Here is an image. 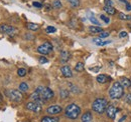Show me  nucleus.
<instances>
[{"instance_id":"nucleus-20","label":"nucleus","mask_w":131,"mask_h":122,"mask_svg":"<svg viewBox=\"0 0 131 122\" xmlns=\"http://www.w3.org/2000/svg\"><path fill=\"white\" fill-rule=\"evenodd\" d=\"M89 31L91 33H101V32H103V29L100 26H91V27H89Z\"/></svg>"},{"instance_id":"nucleus-40","label":"nucleus","mask_w":131,"mask_h":122,"mask_svg":"<svg viewBox=\"0 0 131 122\" xmlns=\"http://www.w3.org/2000/svg\"><path fill=\"white\" fill-rule=\"evenodd\" d=\"M120 1H122V2H124V3H125V4H126V5H127V4H128V2H127V1H126V0H120Z\"/></svg>"},{"instance_id":"nucleus-10","label":"nucleus","mask_w":131,"mask_h":122,"mask_svg":"<svg viewBox=\"0 0 131 122\" xmlns=\"http://www.w3.org/2000/svg\"><path fill=\"white\" fill-rule=\"evenodd\" d=\"M62 110H63V108H62V106H60V105H50L49 107H48L47 112L49 114H50V115H56V114L61 113Z\"/></svg>"},{"instance_id":"nucleus-24","label":"nucleus","mask_w":131,"mask_h":122,"mask_svg":"<svg viewBox=\"0 0 131 122\" xmlns=\"http://www.w3.org/2000/svg\"><path fill=\"white\" fill-rule=\"evenodd\" d=\"M70 4H71V6L72 7H74V8H77V7H79L80 6V0H67Z\"/></svg>"},{"instance_id":"nucleus-29","label":"nucleus","mask_w":131,"mask_h":122,"mask_svg":"<svg viewBox=\"0 0 131 122\" xmlns=\"http://www.w3.org/2000/svg\"><path fill=\"white\" fill-rule=\"evenodd\" d=\"M119 18L121 20H131V15H127L124 13H119Z\"/></svg>"},{"instance_id":"nucleus-26","label":"nucleus","mask_w":131,"mask_h":122,"mask_svg":"<svg viewBox=\"0 0 131 122\" xmlns=\"http://www.w3.org/2000/svg\"><path fill=\"white\" fill-rule=\"evenodd\" d=\"M62 6H63V4L60 0H54L52 2V7L56 8V9H60V8H62Z\"/></svg>"},{"instance_id":"nucleus-8","label":"nucleus","mask_w":131,"mask_h":122,"mask_svg":"<svg viewBox=\"0 0 131 122\" xmlns=\"http://www.w3.org/2000/svg\"><path fill=\"white\" fill-rule=\"evenodd\" d=\"M117 112H119V109L117 107H115L114 105H108L107 109H106V113H107V116L111 119H114L116 117V114Z\"/></svg>"},{"instance_id":"nucleus-3","label":"nucleus","mask_w":131,"mask_h":122,"mask_svg":"<svg viewBox=\"0 0 131 122\" xmlns=\"http://www.w3.org/2000/svg\"><path fill=\"white\" fill-rule=\"evenodd\" d=\"M124 94V87L121 85L120 82H115L113 83L112 87L109 90V96L111 99H119L123 96Z\"/></svg>"},{"instance_id":"nucleus-28","label":"nucleus","mask_w":131,"mask_h":122,"mask_svg":"<svg viewBox=\"0 0 131 122\" xmlns=\"http://www.w3.org/2000/svg\"><path fill=\"white\" fill-rule=\"evenodd\" d=\"M17 74H18V76L24 77L26 75V70H25L24 68H19V69L17 70Z\"/></svg>"},{"instance_id":"nucleus-14","label":"nucleus","mask_w":131,"mask_h":122,"mask_svg":"<svg viewBox=\"0 0 131 122\" xmlns=\"http://www.w3.org/2000/svg\"><path fill=\"white\" fill-rule=\"evenodd\" d=\"M30 99H32V101L34 102H37V103H40V104H42V103H45V101L41 99V97H40V95L37 93V92H33L32 94L30 95Z\"/></svg>"},{"instance_id":"nucleus-41","label":"nucleus","mask_w":131,"mask_h":122,"mask_svg":"<svg viewBox=\"0 0 131 122\" xmlns=\"http://www.w3.org/2000/svg\"><path fill=\"white\" fill-rule=\"evenodd\" d=\"M125 118H126V116H124L123 118H121V119H120V122H122L123 120H124V119H125Z\"/></svg>"},{"instance_id":"nucleus-19","label":"nucleus","mask_w":131,"mask_h":122,"mask_svg":"<svg viewBox=\"0 0 131 122\" xmlns=\"http://www.w3.org/2000/svg\"><path fill=\"white\" fill-rule=\"evenodd\" d=\"M40 122H60V119L58 117H49V116H46L41 119Z\"/></svg>"},{"instance_id":"nucleus-21","label":"nucleus","mask_w":131,"mask_h":122,"mask_svg":"<svg viewBox=\"0 0 131 122\" xmlns=\"http://www.w3.org/2000/svg\"><path fill=\"white\" fill-rule=\"evenodd\" d=\"M69 95H70V92H69V90H67V89H62L60 91V96H61L62 99H67L69 97Z\"/></svg>"},{"instance_id":"nucleus-5","label":"nucleus","mask_w":131,"mask_h":122,"mask_svg":"<svg viewBox=\"0 0 131 122\" xmlns=\"http://www.w3.org/2000/svg\"><path fill=\"white\" fill-rule=\"evenodd\" d=\"M6 96L12 100V101H15V102H20L22 100V94L19 90L16 89H11V90H6L5 91Z\"/></svg>"},{"instance_id":"nucleus-25","label":"nucleus","mask_w":131,"mask_h":122,"mask_svg":"<svg viewBox=\"0 0 131 122\" xmlns=\"http://www.w3.org/2000/svg\"><path fill=\"white\" fill-rule=\"evenodd\" d=\"M84 67H85V65H84V63H83V62H78V63L76 64L75 70H76V71H78V72H82L83 70H84Z\"/></svg>"},{"instance_id":"nucleus-17","label":"nucleus","mask_w":131,"mask_h":122,"mask_svg":"<svg viewBox=\"0 0 131 122\" xmlns=\"http://www.w3.org/2000/svg\"><path fill=\"white\" fill-rule=\"evenodd\" d=\"M93 42L96 44V45L98 46H104L106 45V44H108V43H111V41H105V40H103L102 38H94L93 39Z\"/></svg>"},{"instance_id":"nucleus-30","label":"nucleus","mask_w":131,"mask_h":122,"mask_svg":"<svg viewBox=\"0 0 131 122\" xmlns=\"http://www.w3.org/2000/svg\"><path fill=\"white\" fill-rule=\"evenodd\" d=\"M48 58L47 57H45V56H40L39 58H38V62L40 63V64H46V63H48Z\"/></svg>"},{"instance_id":"nucleus-4","label":"nucleus","mask_w":131,"mask_h":122,"mask_svg":"<svg viewBox=\"0 0 131 122\" xmlns=\"http://www.w3.org/2000/svg\"><path fill=\"white\" fill-rule=\"evenodd\" d=\"M35 92H37L39 95H40V97H41V99L46 102V101H49V100H51L52 98H53V96H54V93L53 91L49 88V87H45V86H38L36 89H35Z\"/></svg>"},{"instance_id":"nucleus-1","label":"nucleus","mask_w":131,"mask_h":122,"mask_svg":"<svg viewBox=\"0 0 131 122\" xmlns=\"http://www.w3.org/2000/svg\"><path fill=\"white\" fill-rule=\"evenodd\" d=\"M81 114V108L80 106H78L75 103H71L68 106L66 107L65 110V115L70 118V119H77L79 117V115Z\"/></svg>"},{"instance_id":"nucleus-36","label":"nucleus","mask_w":131,"mask_h":122,"mask_svg":"<svg viewBox=\"0 0 131 122\" xmlns=\"http://www.w3.org/2000/svg\"><path fill=\"white\" fill-rule=\"evenodd\" d=\"M125 101H126L127 103L131 104V93H128V94L125 96Z\"/></svg>"},{"instance_id":"nucleus-23","label":"nucleus","mask_w":131,"mask_h":122,"mask_svg":"<svg viewBox=\"0 0 131 122\" xmlns=\"http://www.w3.org/2000/svg\"><path fill=\"white\" fill-rule=\"evenodd\" d=\"M28 85H27V83L26 82H21L20 83V85H19V90L21 92H26L28 90Z\"/></svg>"},{"instance_id":"nucleus-33","label":"nucleus","mask_w":131,"mask_h":122,"mask_svg":"<svg viewBox=\"0 0 131 122\" xmlns=\"http://www.w3.org/2000/svg\"><path fill=\"white\" fill-rule=\"evenodd\" d=\"M90 21H91L92 23L96 24L97 26H99V24H100V23H99V21L96 19V18H95V17H94V16H91V17H90Z\"/></svg>"},{"instance_id":"nucleus-13","label":"nucleus","mask_w":131,"mask_h":122,"mask_svg":"<svg viewBox=\"0 0 131 122\" xmlns=\"http://www.w3.org/2000/svg\"><path fill=\"white\" fill-rule=\"evenodd\" d=\"M61 71H62L63 75H64L65 77H72V76H73V72H72L71 68H70L68 65L63 66V67L61 68Z\"/></svg>"},{"instance_id":"nucleus-11","label":"nucleus","mask_w":131,"mask_h":122,"mask_svg":"<svg viewBox=\"0 0 131 122\" xmlns=\"http://www.w3.org/2000/svg\"><path fill=\"white\" fill-rule=\"evenodd\" d=\"M60 58H61V62L62 63H67L68 61L70 60V58H71V54H70L69 51L63 50L61 52V54H60Z\"/></svg>"},{"instance_id":"nucleus-9","label":"nucleus","mask_w":131,"mask_h":122,"mask_svg":"<svg viewBox=\"0 0 131 122\" xmlns=\"http://www.w3.org/2000/svg\"><path fill=\"white\" fill-rule=\"evenodd\" d=\"M26 108L30 111H33V112H39L41 110V104L40 103H37V102H34V101H31V102H28L26 103Z\"/></svg>"},{"instance_id":"nucleus-7","label":"nucleus","mask_w":131,"mask_h":122,"mask_svg":"<svg viewBox=\"0 0 131 122\" xmlns=\"http://www.w3.org/2000/svg\"><path fill=\"white\" fill-rule=\"evenodd\" d=\"M0 32L12 35L15 32V28L11 25H8V24H0Z\"/></svg>"},{"instance_id":"nucleus-35","label":"nucleus","mask_w":131,"mask_h":122,"mask_svg":"<svg viewBox=\"0 0 131 122\" xmlns=\"http://www.w3.org/2000/svg\"><path fill=\"white\" fill-rule=\"evenodd\" d=\"M32 5L34 7H36V8H41L42 7V4L40 2H37V1H34L32 3Z\"/></svg>"},{"instance_id":"nucleus-18","label":"nucleus","mask_w":131,"mask_h":122,"mask_svg":"<svg viewBox=\"0 0 131 122\" xmlns=\"http://www.w3.org/2000/svg\"><path fill=\"white\" fill-rule=\"evenodd\" d=\"M104 11L110 15H114L116 14V9H115L113 6H105L104 7Z\"/></svg>"},{"instance_id":"nucleus-34","label":"nucleus","mask_w":131,"mask_h":122,"mask_svg":"<svg viewBox=\"0 0 131 122\" xmlns=\"http://www.w3.org/2000/svg\"><path fill=\"white\" fill-rule=\"evenodd\" d=\"M57 29L53 27V26H49V27H47V32L48 33H53V32H56Z\"/></svg>"},{"instance_id":"nucleus-31","label":"nucleus","mask_w":131,"mask_h":122,"mask_svg":"<svg viewBox=\"0 0 131 122\" xmlns=\"http://www.w3.org/2000/svg\"><path fill=\"white\" fill-rule=\"evenodd\" d=\"M108 36H109V32H104V31H103V32L99 33V37L102 38V39H103V38H106V37H108Z\"/></svg>"},{"instance_id":"nucleus-42","label":"nucleus","mask_w":131,"mask_h":122,"mask_svg":"<svg viewBox=\"0 0 131 122\" xmlns=\"http://www.w3.org/2000/svg\"><path fill=\"white\" fill-rule=\"evenodd\" d=\"M2 101V97H1V95H0V102Z\"/></svg>"},{"instance_id":"nucleus-15","label":"nucleus","mask_w":131,"mask_h":122,"mask_svg":"<svg viewBox=\"0 0 131 122\" xmlns=\"http://www.w3.org/2000/svg\"><path fill=\"white\" fill-rule=\"evenodd\" d=\"M97 81H98L99 83H102V84H104V83H106V82H108V81H110L111 80V77L107 76L106 74H100L97 76Z\"/></svg>"},{"instance_id":"nucleus-27","label":"nucleus","mask_w":131,"mask_h":122,"mask_svg":"<svg viewBox=\"0 0 131 122\" xmlns=\"http://www.w3.org/2000/svg\"><path fill=\"white\" fill-rule=\"evenodd\" d=\"M69 87H70V91L74 92V93H79V92H80L79 88H78L77 86H75V85H73V84H71V83H69Z\"/></svg>"},{"instance_id":"nucleus-38","label":"nucleus","mask_w":131,"mask_h":122,"mask_svg":"<svg viewBox=\"0 0 131 122\" xmlns=\"http://www.w3.org/2000/svg\"><path fill=\"white\" fill-rule=\"evenodd\" d=\"M126 36H127V32H125V31L120 32V34H119V37H120V38H124V37H126Z\"/></svg>"},{"instance_id":"nucleus-39","label":"nucleus","mask_w":131,"mask_h":122,"mask_svg":"<svg viewBox=\"0 0 131 122\" xmlns=\"http://www.w3.org/2000/svg\"><path fill=\"white\" fill-rule=\"evenodd\" d=\"M126 10L130 11V10H131V4H129V3H128V4L126 5Z\"/></svg>"},{"instance_id":"nucleus-32","label":"nucleus","mask_w":131,"mask_h":122,"mask_svg":"<svg viewBox=\"0 0 131 122\" xmlns=\"http://www.w3.org/2000/svg\"><path fill=\"white\" fill-rule=\"evenodd\" d=\"M100 18H101V19H102L106 24H108V23L110 22V19H109L108 17H106L105 15H103V14H102V15H100Z\"/></svg>"},{"instance_id":"nucleus-12","label":"nucleus","mask_w":131,"mask_h":122,"mask_svg":"<svg viewBox=\"0 0 131 122\" xmlns=\"http://www.w3.org/2000/svg\"><path fill=\"white\" fill-rule=\"evenodd\" d=\"M81 121L82 122H93V115L90 111L85 112L81 117Z\"/></svg>"},{"instance_id":"nucleus-6","label":"nucleus","mask_w":131,"mask_h":122,"mask_svg":"<svg viewBox=\"0 0 131 122\" xmlns=\"http://www.w3.org/2000/svg\"><path fill=\"white\" fill-rule=\"evenodd\" d=\"M52 49H53L52 44L50 42L47 41V42L42 43L41 45H39L37 47V52L40 53V54H42V55H48V54H49L52 51Z\"/></svg>"},{"instance_id":"nucleus-2","label":"nucleus","mask_w":131,"mask_h":122,"mask_svg":"<svg viewBox=\"0 0 131 122\" xmlns=\"http://www.w3.org/2000/svg\"><path fill=\"white\" fill-rule=\"evenodd\" d=\"M107 107H108V101L105 98H97L92 103V109L98 114H103L106 111Z\"/></svg>"},{"instance_id":"nucleus-16","label":"nucleus","mask_w":131,"mask_h":122,"mask_svg":"<svg viewBox=\"0 0 131 122\" xmlns=\"http://www.w3.org/2000/svg\"><path fill=\"white\" fill-rule=\"evenodd\" d=\"M120 83H121V85H122L123 87H125V88L131 87V80L128 79V78H126V77H121Z\"/></svg>"},{"instance_id":"nucleus-37","label":"nucleus","mask_w":131,"mask_h":122,"mask_svg":"<svg viewBox=\"0 0 131 122\" xmlns=\"http://www.w3.org/2000/svg\"><path fill=\"white\" fill-rule=\"evenodd\" d=\"M105 6H113V1L112 0H105Z\"/></svg>"},{"instance_id":"nucleus-22","label":"nucleus","mask_w":131,"mask_h":122,"mask_svg":"<svg viewBox=\"0 0 131 122\" xmlns=\"http://www.w3.org/2000/svg\"><path fill=\"white\" fill-rule=\"evenodd\" d=\"M26 27H27L29 30H32V31H36L39 29V26H38L37 24H35V23H27Z\"/></svg>"}]
</instances>
